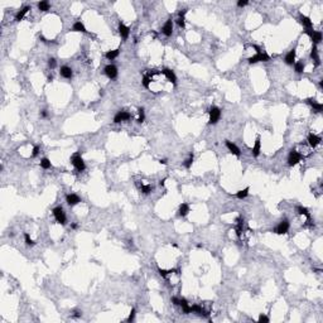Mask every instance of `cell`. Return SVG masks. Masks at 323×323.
<instances>
[{
	"label": "cell",
	"instance_id": "1",
	"mask_svg": "<svg viewBox=\"0 0 323 323\" xmlns=\"http://www.w3.org/2000/svg\"><path fill=\"white\" fill-rule=\"evenodd\" d=\"M208 114H209V120H208L209 125H215V124H217L220 121V119H221V110L217 106H211V107H209Z\"/></svg>",
	"mask_w": 323,
	"mask_h": 323
},
{
	"label": "cell",
	"instance_id": "2",
	"mask_svg": "<svg viewBox=\"0 0 323 323\" xmlns=\"http://www.w3.org/2000/svg\"><path fill=\"white\" fill-rule=\"evenodd\" d=\"M72 164H73V167L76 168L77 172H82V170H85V168H86L85 162H84L82 158H81L80 154H75V155L72 157Z\"/></svg>",
	"mask_w": 323,
	"mask_h": 323
},
{
	"label": "cell",
	"instance_id": "3",
	"mask_svg": "<svg viewBox=\"0 0 323 323\" xmlns=\"http://www.w3.org/2000/svg\"><path fill=\"white\" fill-rule=\"evenodd\" d=\"M52 212H53V216H54V218H56V221H57L58 223H61V225H64V223H66V215H64L63 208H62L61 206L53 208V211H52Z\"/></svg>",
	"mask_w": 323,
	"mask_h": 323
},
{
	"label": "cell",
	"instance_id": "4",
	"mask_svg": "<svg viewBox=\"0 0 323 323\" xmlns=\"http://www.w3.org/2000/svg\"><path fill=\"white\" fill-rule=\"evenodd\" d=\"M302 155L298 153V152H295V150H292L289 153V157H288V164L290 166V167H294V166H297L299 162L302 160Z\"/></svg>",
	"mask_w": 323,
	"mask_h": 323
},
{
	"label": "cell",
	"instance_id": "5",
	"mask_svg": "<svg viewBox=\"0 0 323 323\" xmlns=\"http://www.w3.org/2000/svg\"><path fill=\"white\" fill-rule=\"evenodd\" d=\"M305 34L309 36V38L312 39V42L314 43V45L322 42V33H321V32H318V30L307 29V30H305Z\"/></svg>",
	"mask_w": 323,
	"mask_h": 323
},
{
	"label": "cell",
	"instance_id": "6",
	"mask_svg": "<svg viewBox=\"0 0 323 323\" xmlns=\"http://www.w3.org/2000/svg\"><path fill=\"white\" fill-rule=\"evenodd\" d=\"M249 63L250 64H254V63H257V62H268V61H270V57L266 54V53H256L255 56H252V57H250L249 59Z\"/></svg>",
	"mask_w": 323,
	"mask_h": 323
},
{
	"label": "cell",
	"instance_id": "7",
	"mask_svg": "<svg viewBox=\"0 0 323 323\" xmlns=\"http://www.w3.org/2000/svg\"><path fill=\"white\" fill-rule=\"evenodd\" d=\"M289 227H290L289 221H288V220H283V221L277 226V227H275L274 232L278 234V235H285V234L289 231Z\"/></svg>",
	"mask_w": 323,
	"mask_h": 323
},
{
	"label": "cell",
	"instance_id": "8",
	"mask_svg": "<svg viewBox=\"0 0 323 323\" xmlns=\"http://www.w3.org/2000/svg\"><path fill=\"white\" fill-rule=\"evenodd\" d=\"M105 75L110 78V80H114L118 77V67L114 66V64H107L105 67Z\"/></svg>",
	"mask_w": 323,
	"mask_h": 323
},
{
	"label": "cell",
	"instance_id": "9",
	"mask_svg": "<svg viewBox=\"0 0 323 323\" xmlns=\"http://www.w3.org/2000/svg\"><path fill=\"white\" fill-rule=\"evenodd\" d=\"M130 118H131V115L129 114L127 111H119L118 114L114 116V123H115V124H119V123H121V121H127Z\"/></svg>",
	"mask_w": 323,
	"mask_h": 323
},
{
	"label": "cell",
	"instance_id": "10",
	"mask_svg": "<svg viewBox=\"0 0 323 323\" xmlns=\"http://www.w3.org/2000/svg\"><path fill=\"white\" fill-rule=\"evenodd\" d=\"M162 32H163V34L167 36V37H170V36H172V33H173V20H172V18H169V19L164 23L163 28H162Z\"/></svg>",
	"mask_w": 323,
	"mask_h": 323
},
{
	"label": "cell",
	"instance_id": "11",
	"mask_svg": "<svg viewBox=\"0 0 323 323\" xmlns=\"http://www.w3.org/2000/svg\"><path fill=\"white\" fill-rule=\"evenodd\" d=\"M225 144H226V147H227V149H229L234 155H236V157H240V155H241V152H240V149L237 148L236 144H234V143L230 141V140H226Z\"/></svg>",
	"mask_w": 323,
	"mask_h": 323
},
{
	"label": "cell",
	"instance_id": "12",
	"mask_svg": "<svg viewBox=\"0 0 323 323\" xmlns=\"http://www.w3.org/2000/svg\"><path fill=\"white\" fill-rule=\"evenodd\" d=\"M66 202L68 206H76L77 203L81 202V198L77 195H75V193H70V195L66 196Z\"/></svg>",
	"mask_w": 323,
	"mask_h": 323
},
{
	"label": "cell",
	"instance_id": "13",
	"mask_svg": "<svg viewBox=\"0 0 323 323\" xmlns=\"http://www.w3.org/2000/svg\"><path fill=\"white\" fill-rule=\"evenodd\" d=\"M260 150H261V140H260V136H257L256 140H255L254 147L251 148V153H252V155L256 158V157H259Z\"/></svg>",
	"mask_w": 323,
	"mask_h": 323
},
{
	"label": "cell",
	"instance_id": "14",
	"mask_svg": "<svg viewBox=\"0 0 323 323\" xmlns=\"http://www.w3.org/2000/svg\"><path fill=\"white\" fill-rule=\"evenodd\" d=\"M119 33H120V36H121V38L123 39H127L129 38V34H130V29H129V27H126L124 23H119Z\"/></svg>",
	"mask_w": 323,
	"mask_h": 323
},
{
	"label": "cell",
	"instance_id": "15",
	"mask_svg": "<svg viewBox=\"0 0 323 323\" xmlns=\"http://www.w3.org/2000/svg\"><path fill=\"white\" fill-rule=\"evenodd\" d=\"M162 72H163V75L167 77V80L169 81V82H172L173 85L177 84V76L174 75V72H173L172 70H169V68H164Z\"/></svg>",
	"mask_w": 323,
	"mask_h": 323
},
{
	"label": "cell",
	"instance_id": "16",
	"mask_svg": "<svg viewBox=\"0 0 323 323\" xmlns=\"http://www.w3.org/2000/svg\"><path fill=\"white\" fill-rule=\"evenodd\" d=\"M59 73H61V76H62L63 78H67V80L72 78V76H73L72 68H71V67H68V66H63V67H61V70H59Z\"/></svg>",
	"mask_w": 323,
	"mask_h": 323
},
{
	"label": "cell",
	"instance_id": "17",
	"mask_svg": "<svg viewBox=\"0 0 323 323\" xmlns=\"http://www.w3.org/2000/svg\"><path fill=\"white\" fill-rule=\"evenodd\" d=\"M299 22H300V24H302L303 27H305L307 29H312V27H313V23H312L311 18L305 17V15H303V14L299 15Z\"/></svg>",
	"mask_w": 323,
	"mask_h": 323
},
{
	"label": "cell",
	"instance_id": "18",
	"mask_svg": "<svg viewBox=\"0 0 323 323\" xmlns=\"http://www.w3.org/2000/svg\"><path fill=\"white\" fill-rule=\"evenodd\" d=\"M307 140H308V144L311 145L312 148H316L317 145L321 143V138L318 135H316V134H313V133H311L308 135V139H307Z\"/></svg>",
	"mask_w": 323,
	"mask_h": 323
},
{
	"label": "cell",
	"instance_id": "19",
	"mask_svg": "<svg viewBox=\"0 0 323 323\" xmlns=\"http://www.w3.org/2000/svg\"><path fill=\"white\" fill-rule=\"evenodd\" d=\"M285 63L286 64H289V66H293V64L295 63V50H292L290 51L286 56H285Z\"/></svg>",
	"mask_w": 323,
	"mask_h": 323
},
{
	"label": "cell",
	"instance_id": "20",
	"mask_svg": "<svg viewBox=\"0 0 323 323\" xmlns=\"http://www.w3.org/2000/svg\"><path fill=\"white\" fill-rule=\"evenodd\" d=\"M297 212H298L299 215H302V216H305V217H307V222H311V213H309V211H308V209H307L305 207L298 206V207H297Z\"/></svg>",
	"mask_w": 323,
	"mask_h": 323
},
{
	"label": "cell",
	"instance_id": "21",
	"mask_svg": "<svg viewBox=\"0 0 323 323\" xmlns=\"http://www.w3.org/2000/svg\"><path fill=\"white\" fill-rule=\"evenodd\" d=\"M307 102H308V104L313 107L314 111H317V112H322V111H323V105L316 102V100H313V99H307Z\"/></svg>",
	"mask_w": 323,
	"mask_h": 323
},
{
	"label": "cell",
	"instance_id": "22",
	"mask_svg": "<svg viewBox=\"0 0 323 323\" xmlns=\"http://www.w3.org/2000/svg\"><path fill=\"white\" fill-rule=\"evenodd\" d=\"M29 10H30V6H24L23 9H20V10L17 13V15H15V20H17V22L23 20V18L25 17V14H27Z\"/></svg>",
	"mask_w": 323,
	"mask_h": 323
},
{
	"label": "cell",
	"instance_id": "23",
	"mask_svg": "<svg viewBox=\"0 0 323 323\" xmlns=\"http://www.w3.org/2000/svg\"><path fill=\"white\" fill-rule=\"evenodd\" d=\"M311 58L316 62V64L318 66V64L321 63V59H319V54H318V50H317V45H313V48H312V51H311Z\"/></svg>",
	"mask_w": 323,
	"mask_h": 323
},
{
	"label": "cell",
	"instance_id": "24",
	"mask_svg": "<svg viewBox=\"0 0 323 323\" xmlns=\"http://www.w3.org/2000/svg\"><path fill=\"white\" fill-rule=\"evenodd\" d=\"M72 30L73 32H81V33H87V30H86V27L81 23V22H76L75 24H73V27H72Z\"/></svg>",
	"mask_w": 323,
	"mask_h": 323
},
{
	"label": "cell",
	"instance_id": "25",
	"mask_svg": "<svg viewBox=\"0 0 323 323\" xmlns=\"http://www.w3.org/2000/svg\"><path fill=\"white\" fill-rule=\"evenodd\" d=\"M178 212H179V216H182V217L187 216L188 212H189V205H188V203H182V205L179 206Z\"/></svg>",
	"mask_w": 323,
	"mask_h": 323
},
{
	"label": "cell",
	"instance_id": "26",
	"mask_svg": "<svg viewBox=\"0 0 323 323\" xmlns=\"http://www.w3.org/2000/svg\"><path fill=\"white\" fill-rule=\"evenodd\" d=\"M119 54H120V50L118 48V50H114V51H109V52H106V53H105V57H106L107 59L112 61V59H115V58H116Z\"/></svg>",
	"mask_w": 323,
	"mask_h": 323
},
{
	"label": "cell",
	"instance_id": "27",
	"mask_svg": "<svg viewBox=\"0 0 323 323\" xmlns=\"http://www.w3.org/2000/svg\"><path fill=\"white\" fill-rule=\"evenodd\" d=\"M179 305L182 307V309H183V312L186 313V314H188V313H191V307L188 305V303H187V300L184 299V298H181V302H179Z\"/></svg>",
	"mask_w": 323,
	"mask_h": 323
},
{
	"label": "cell",
	"instance_id": "28",
	"mask_svg": "<svg viewBox=\"0 0 323 323\" xmlns=\"http://www.w3.org/2000/svg\"><path fill=\"white\" fill-rule=\"evenodd\" d=\"M304 67H305V64H304L303 61H299V62L294 63V70H295L297 73H303L304 72Z\"/></svg>",
	"mask_w": 323,
	"mask_h": 323
},
{
	"label": "cell",
	"instance_id": "29",
	"mask_svg": "<svg viewBox=\"0 0 323 323\" xmlns=\"http://www.w3.org/2000/svg\"><path fill=\"white\" fill-rule=\"evenodd\" d=\"M139 188H140V191L144 193V195H149V193L153 191V186L152 184H141Z\"/></svg>",
	"mask_w": 323,
	"mask_h": 323
},
{
	"label": "cell",
	"instance_id": "30",
	"mask_svg": "<svg viewBox=\"0 0 323 323\" xmlns=\"http://www.w3.org/2000/svg\"><path fill=\"white\" fill-rule=\"evenodd\" d=\"M248 195H249V187H246L245 189H242V191H239V192L236 193V197H237L239 200H242V198H246Z\"/></svg>",
	"mask_w": 323,
	"mask_h": 323
},
{
	"label": "cell",
	"instance_id": "31",
	"mask_svg": "<svg viewBox=\"0 0 323 323\" xmlns=\"http://www.w3.org/2000/svg\"><path fill=\"white\" fill-rule=\"evenodd\" d=\"M50 8H51V4L48 3V2H41V3H38V9L42 10V11H48V10H50Z\"/></svg>",
	"mask_w": 323,
	"mask_h": 323
},
{
	"label": "cell",
	"instance_id": "32",
	"mask_svg": "<svg viewBox=\"0 0 323 323\" xmlns=\"http://www.w3.org/2000/svg\"><path fill=\"white\" fill-rule=\"evenodd\" d=\"M41 167H42L43 169H50V168L52 167L51 160L48 159V158H43V159L41 160Z\"/></svg>",
	"mask_w": 323,
	"mask_h": 323
},
{
	"label": "cell",
	"instance_id": "33",
	"mask_svg": "<svg viewBox=\"0 0 323 323\" xmlns=\"http://www.w3.org/2000/svg\"><path fill=\"white\" fill-rule=\"evenodd\" d=\"M138 114H139V118H138L136 121H138L139 124H141V123L145 120V112H144V109H143V107H139V109H138Z\"/></svg>",
	"mask_w": 323,
	"mask_h": 323
},
{
	"label": "cell",
	"instance_id": "34",
	"mask_svg": "<svg viewBox=\"0 0 323 323\" xmlns=\"http://www.w3.org/2000/svg\"><path fill=\"white\" fill-rule=\"evenodd\" d=\"M192 163H193V153H191V154H189V158H188V159L184 162V163H183V166H184L187 169H189V168L192 167Z\"/></svg>",
	"mask_w": 323,
	"mask_h": 323
},
{
	"label": "cell",
	"instance_id": "35",
	"mask_svg": "<svg viewBox=\"0 0 323 323\" xmlns=\"http://www.w3.org/2000/svg\"><path fill=\"white\" fill-rule=\"evenodd\" d=\"M24 240H25V244H27V246H34V244L36 242L30 239V236H29V234H24Z\"/></svg>",
	"mask_w": 323,
	"mask_h": 323
},
{
	"label": "cell",
	"instance_id": "36",
	"mask_svg": "<svg viewBox=\"0 0 323 323\" xmlns=\"http://www.w3.org/2000/svg\"><path fill=\"white\" fill-rule=\"evenodd\" d=\"M143 86L145 88H149L150 87V77L149 76H144L143 78Z\"/></svg>",
	"mask_w": 323,
	"mask_h": 323
},
{
	"label": "cell",
	"instance_id": "37",
	"mask_svg": "<svg viewBox=\"0 0 323 323\" xmlns=\"http://www.w3.org/2000/svg\"><path fill=\"white\" fill-rule=\"evenodd\" d=\"M175 22H177V24H178L181 28H184V27H186L184 18H181V17H178V18H177V20H175Z\"/></svg>",
	"mask_w": 323,
	"mask_h": 323
},
{
	"label": "cell",
	"instance_id": "38",
	"mask_svg": "<svg viewBox=\"0 0 323 323\" xmlns=\"http://www.w3.org/2000/svg\"><path fill=\"white\" fill-rule=\"evenodd\" d=\"M56 64H57V62H56L54 58H50V59H48V66H50V68H54Z\"/></svg>",
	"mask_w": 323,
	"mask_h": 323
},
{
	"label": "cell",
	"instance_id": "39",
	"mask_svg": "<svg viewBox=\"0 0 323 323\" xmlns=\"http://www.w3.org/2000/svg\"><path fill=\"white\" fill-rule=\"evenodd\" d=\"M158 271H159V275H160L162 278L167 279V275H168V273H169V271H167V270H163V269H158Z\"/></svg>",
	"mask_w": 323,
	"mask_h": 323
},
{
	"label": "cell",
	"instance_id": "40",
	"mask_svg": "<svg viewBox=\"0 0 323 323\" xmlns=\"http://www.w3.org/2000/svg\"><path fill=\"white\" fill-rule=\"evenodd\" d=\"M134 318H135V309L133 308L131 312H130V314H129V317H127V322H133Z\"/></svg>",
	"mask_w": 323,
	"mask_h": 323
},
{
	"label": "cell",
	"instance_id": "41",
	"mask_svg": "<svg viewBox=\"0 0 323 323\" xmlns=\"http://www.w3.org/2000/svg\"><path fill=\"white\" fill-rule=\"evenodd\" d=\"M38 154H39V147H38V145H36V147L33 148V150H32V157L34 158V157H37Z\"/></svg>",
	"mask_w": 323,
	"mask_h": 323
},
{
	"label": "cell",
	"instance_id": "42",
	"mask_svg": "<svg viewBox=\"0 0 323 323\" xmlns=\"http://www.w3.org/2000/svg\"><path fill=\"white\" fill-rule=\"evenodd\" d=\"M259 322H260V323H263V322L268 323V322H269V318H268L266 316H264V314H260V316H259Z\"/></svg>",
	"mask_w": 323,
	"mask_h": 323
},
{
	"label": "cell",
	"instance_id": "43",
	"mask_svg": "<svg viewBox=\"0 0 323 323\" xmlns=\"http://www.w3.org/2000/svg\"><path fill=\"white\" fill-rule=\"evenodd\" d=\"M248 4H249V2H246V0H239V2H237V6H240V8L246 6Z\"/></svg>",
	"mask_w": 323,
	"mask_h": 323
},
{
	"label": "cell",
	"instance_id": "44",
	"mask_svg": "<svg viewBox=\"0 0 323 323\" xmlns=\"http://www.w3.org/2000/svg\"><path fill=\"white\" fill-rule=\"evenodd\" d=\"M187 14V9H182L179 13H178V17H181V18H184V15Z\"/></svg>",
	"mask_w": 323,
	"mask_h": 323
},
{
	"label": "cell",
	"instance_id": "45",
	"mask_svg": "<svg viewBox=\"0 0 323 323\" xmlns=\"http://www.w3.org/2000/svg\"><path fill=\"white\" fill-rule=\"evenodd\" d=\"M172 302H173V304H175V305H179V302H181V299H178V298L173 297V298H172Z\"/></svg>",
	"mask_w": 323,
	"mask_h": 323
},
{
	"label": "cell",
	"instance_id": "46",
	"mask_svg": "<svg viewBox=\"0 0 323 323\" xmlns=\"http://www.w3.org/2000/svg\"><path fill=\"white\" fill-rule=\"evenodd\" d=\"M81 314H82V313H81L80 311H75L73 312V317H81Z\"/></svg>",
	"mask_w": 323,
	"mask_h": 323
},
{
	"label": "cell",
	"instance_id": "47",
	"mask_svg": "<svg viewBox=\"0 0 323 323\" xmlns=\"http://www.w3.org/2000/svg\"><path fill=\"white\" fill-rule=\"evenodd\" d=\"M164 183H166V179H162V181L159 182V186H162V187H163V186H164Z\"/></svg>",
	"mask_w": 323,
	"mask_h": 323
},
{
	"label": "cell",
	"instance_id": "48",
	"mask_svg": "<svg viewBox=\"0 0 323 323\" xmlns=\"http://www.w3.org/2000/svg\"><path fill=\"white\" fill-rule=\"evenodd\" d=\"M159 162H160L162 164H167V159H160Z\"/></svg>",
	"mask_w": 323,
	"mask_h": 323
},
{
	"label": "cell",
	"instance_id": "49",
	"mask_svg": "<svg viewBox=\"0 0 323 323\" xmlns=\"http://www.w3.org/2000/svg\"><path fill=\"white\" fill-rule=\"evenodd\" d=\"M42 116H43V118H47V111H45V110L42 111Z\"/></svg>",
	"mask_w": 323,
	"mask_h": 323
},
{
	"label": "cell",
	"instance_id": "50",
	"mask_svg": "<svg viewBox=\"0 0 323 323\" xmlns=\"http://www.w3.org/2000/svg\"><path fill=\"white\" fill-rule=\"evenodd\" d=\"M71 227H72L73 230H76V229H77V223H72V226H71Z\"/></svg>",
	"mask_w": 323,
	"mask_h": 323
}]
</instances>
